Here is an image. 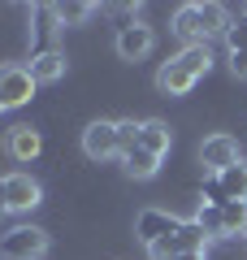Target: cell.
<instances>
[{
  "label": "cell",
  "instance_id": "obj_1",
  "mask_svg": "<svg viewBox=\"0 0 247 260\" xmlns=\"http://www.w3.org/2000/svg\"><path fill=\"white\" fill-rule=\"evenodd\" d=\"M208 70H212V48L208 44L182 48V52H174L161 70H156V91L161 95H187Z\"/></svg>",
  "mask_w": 247,
  "mask_h": 260
},
{
  "label": "cell",
  "instance_id": "obj_2",
  "mask_svg": "<svg viewBox=\"0 0 247 260\" xmlns=\"http://www.w3.org/2000/svg\"><path fill=\"white\" fill-rule=\"evenodd\" d=\"M174 30L182 39V48H195V44H208V39H226L230 30V9L226 5H182L174 13Z\"/></svg>",
  "mask_w": 247,
  "mask_h": 260
},
{
  "label": "cell",
  "instance_id": "obj_3",
  "mask_svg": "<svg viewBox=\"0 0 247 260\" xmlns=\"http://www.w3.org/2000/svg\"><path fill=\"white\" fill-rule=\"evenodd\" d=\"M44 256H48L44 225H13L0 234V260H44Z\"/></svg>",
  "mask_w": 247,
  "mask_h": 260
},
{
  "label": "cell",
  "instance_id": "obj_4",
  "mask_svg": "<svg viewBox=\"0 0 247 260\" xmlns=\"http://www.w3.org/2000/svg\"><path fill=\"white\" fill-rule=\"evenodd\" d=\"M82 156L87 160H113L121 156V139H117V121H87L82 126Z\"/></svg>",
  "mask_w": 247,
  "mask_h": 260
},
{
  "label": "cell",
  "instance_id": "obj_5",
  "mask_svg": "<svg viewBox=\"0 0 247 260\" xmlns=\"http://www.w3.org/2000/svg\"><path fill=\"white\" fill-rule=\"evenodd\" d=\"M35 78H30V65H0V104L5 109H22V104H30V95H35Z\"/></svg>",
  "mask_w": 247,
  "mask_h": 260
},
{
  "label": "cell",
  "instance_id": "obj_6",
  "mask_svg": "<svg viewBox=\"0 0 247 260\" xmlns=\"http://www.w3.org/2000/svg\"><path fill=\"white\" fill-rule=\"evenodd\" d=\"M243 160V148H238L234 135H226V130H217V135H208V139L200 143V165L208 169V174H221V169L238 165Z\"/></svg>",
  "mask_w": 247,
  "mask_h": 260
},
{
  "label": "cell",
  "instance_id": "obj_7",
  "mask_svg": "<svg viewBox=\"0 0 247 260\" xmlns=\"http://www.w3.org/2000/svg\"><path fill=\"white\" fill-rule=\"evenodd\" d=\"M152 44H156V35H152L147 22H121L117 39H113V48H117L121 61H143V56L152 52Z\"/></svg>",
  "mask_w": 247,
  "mask_h": 260
},
{
  "label": "cell",
  "instance_id": "obj_8",
  "mask_svg": "<svg viewBox=\"0 0 247 260\" xmlns=\"http://www.w3.org/2000/svg\"><path fill=\"white\" fill-rule=\"evenodd\" d=\"M178 217L174 213H165V208H143V213L135 217V239L143 243V247H152V243L169 239V234H178Z\"/></svg>",
  "mask_w": 247,
  "mask_h": 260
},
{
  "label": "cell",
  "instance_id": "obj_9",
  "mask_svg": "<svg viewBox=\"0 0 247 260\" xmlns=\"http://www.w3.org/2000/svg\"><path fill=\"white\" fill-rule=\"evenodd\" d=\"M5 195H9V213H30L44 204V191L30 174H9L5 178Z\"/></svg>",
  "mask_w": 247,
  "mask_h": 260
},
{
  "label": "cell",
  "instance_id": "obj_10",
  "mask_svg": "<svg viewBox=\"0 0 247 260\" xmlns=\"http://www.w3.org/2000/svg\"><path fill=\"white\" fill-rule=\"evenodd\" d=\"M65 70H70V56L61 52V48H39L35 56H30V78H35L39 87L48 83H61Z\"/></svg>",
  "mask_w": 247,
  "mask_h": 260
},
{
  "label": "cell",
  "instance_id": "obj_11",
  "mask_svg": "<svg viewBox=\"0 0 247 260\" xmlns=\"http://www.w3.org/2000/svg\"><path fill=\"white\" fill-rule=\"evenodd\" d=\"M39 148H44V139H39V130L26 126V121H22V126H13L9 135H5V152H9L13 160H22V165H26V160H35Z\"/></svg>",
  "mask_w": 247,
  "mask_h": 260
},
{
  "label": "cell",
  "instance_id": "obj_12",
  "mask_svg": "<svg viewBox=\"0 0 247 260\" xmlns=\"http://www.w3.org/2000/svg\"><path fill=\"white\" fill-rule=\"evenodd\" d=\"M139 148L152 152V156H165V152L174 148V130H169V121H161V117L143 121V130H139Z\"/></svg>",
  "mask_w": 247,
  "mask_h": 260
},
{
  "label": "cell",
  "instance_id": "obj_13",
  "mask_svg": "<svg viewBox=\"0 0 247 260\" xmlns=\"http://www.w3.org/2000/svg\"><path fill=\"white\" fill-rule=\"evenodd\" d=\"M52 13H56V26H82V22H91V13H96V5L91 0H61V5H52Z\"/></svg>",
  "mask_w": 247,
  "mask_h": 260
},
{
  "label": "cell",
  "instance_id": "obj_14",
  "mask_svg": "<svg viewBox=\"0 0 247 260\" xmlns=\"http://www.w3.org/2000/svg\"><path fill=\"white\" fill-rule=\"evenodd\" d=\"M121 169H126L130 178H152L156 169H161V156H152V152H143V148H130V152H121Z\"/></svg>",
  "mask_w": 247,
  "mask_h": 260
},
{
  "label": "cell",
  "instance_id": "obj_15",
  "mask_svg": "<svg viewBox=\"0 0 247 260\" xmlns=\"http://www.w3.org/2000/svg\"><path fill=\"white\" fill-rule=\"evenodd\" d=\"M174 243H178V251H208V243H212V239H208V230H204V225L191 217V221H182V225H178Z\"/></svg>",
  "mask_w": 247,
  "mask_h": 260
},
{
  "label": "cell",
  "instance_id": "obj_16",
  "mask_svg": "<svg viewBox=\"0 0 247 260\" xmlns=\"http://www.w3.org/2000/svg\"><path fill=\"white\" fill-rule=\"evenodd\" d=\"M221 225H226V239L247 234V200H230V204L221 208Z\"/></svg>",
  "mask_w": 247,
  "mask_h": 260
},
{
  "label": "cell",
  "instance_id": "obj_17",
  "mask_svg": "<svg viewBox=\"0 0 247 260\" xmlns=\"http://www.w3.org/2000/svg\"><path fill=\"white\" fill-rule=\"evenodd\" d=\"M221 186H226L230 200H247V160H238V165L221 169Z\"/></svg>",
  "mask_w": 247,
  "mask_h": 260
},
{
  "label": "cell",
  "instance_id": "obj_18",
  "mask_svg": "<svg viewBox=\"0 0 247 260\" xmlns=\"http://www.w3.org/2000/svg\"><path fill=\"white\" fill-rule=\"evenodd\" d=\"M200 204H208V208H226V204H230L226 186H221V174H204V182H200Z\"/></svg>",
  "mask_w": 247,
  "mask_h": 260
},
{
  "label": "cell",
  "instance_id": "obj_19",
  "mask_svg": "<svg viewBox=\"0 0 247 260\" xmlns=\"http://www.w3.org/2000/svg\"><path fill=\"white\" fill-rule=\"evenodd\" d=\"M195 221L208 230V239H226V225H221V208H208V204H200L195 208Z\"/></svg>",
  "mask_w": 247,
  "mask_h": 260
},
{
  "label": "cell",
  "instance_id": "obj_20",
  "mask_svg": "<svg viewBox=\"0 0 247 260\" xmlns=\"http://www.w3.org/2000/svg\"><path fill=\"white\" fill-rule=\"evenodd\" d=\"M139 130H143V121H135V117H126V121H117V139H121V152H130V148H139Z\"/></svg>",
  "mask_w": 247,
  "mask_h": 260
},
{
  "label": "cell",
  "instance_id": "obj_21",
  "mask_svg": "<svg viewBox=\"0 0 247 260\" xmlns=\"http://www.w3.org/2000/svg\"><path fill=\"white\" fill-rule=\"evenodd\" d=\"M226 48H230V52H247V18L230 22V30H226Z\"/></svg>",
  "mask_w": 247,
  "mask_h": 260
},
{
  "label": "cell",
  "instance_id": "obj_22",
  "mask_svg": "<svg viewBox=\"0 0 247 260\" xmlns=\"http://www.w3.org/2000/svg\"><path fill=\"white\" fill-rule=\"evenodd\" d=\"M147 256H152V260H174V256H178L174 234H169V239H161V243H152V247H147Z\"/></svg>",
  "mask_w": 247,
  "mask_h": 260
},
{
  "label": "cell",
  "instance_id": "obj_23",
  "mask_svg": "<svg viewBox=\"0 0 247 260\" xmlns=\"http://www.w3.org/2000/svg\"><path fill=\"white\" fill-rule=\"evenodd\" d=\"M230 74H234V78H247V52H230Z\"/></svg>",
  "mask_w": 247,
  "mask_h": 260
},
{
  "label": "cell",
  "instance_id": "obj_24",
  "mask_svg": "<svg viewBox=\"0 0 247 260\" xmlns=\"http://www.w3.org/2000/svg\"><path fill=\"white\" fill-rule=\"evenodd\" d=\"M9 217V195H5V178H0V221Z\"/></svg>",
  "mask_w": 247,
  "mask_h": 260
},
{
  "label": "cell",
  "instance_id": "obj_25",
  "mask_svg": "<svg viewBox=\"0 0 247 260\" xmlns=\"http://www.w3.org/2000/svg\"><path fill=\"white\" fill-rule=\"evenodd\" d=\"M174 260H208V251H178Z\"/></svg>",
  "mask_w": 247,
  "mask_h": 260
},
{
  "label": "cell",
  "instance_id": "obj_26",
  "mask_svg": "<svg viewBox=\"0 0 247 260\" xmlns=\"http://www.w3.org/2000/svg\"><path fill=\"white\" fill-rule=\"evenodd\" d=\"M0 113H5V104H0Z\"/></svg>",
  "mask_w": 247,
  "mask_h": 260
},
{
  "label": "cell",
  "instance_id": "obj_27",
  "mask_svg": "<svg viewBox=\"0 0 247 260\" xmlns=\"http://www.w3.org/2000/svg\"><path fill=\"white\" fill-rule=\"evenodd\" d=\"M243 239H247V234H243Z\"/></svg>",
  "mask_w": 247,
  "mask_h": 260
}]
</instances>
